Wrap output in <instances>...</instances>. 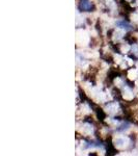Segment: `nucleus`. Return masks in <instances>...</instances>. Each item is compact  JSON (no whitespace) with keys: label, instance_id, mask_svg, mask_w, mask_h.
<instances>
[{"label":"nucleus","instance_id":"1","mask_svg":"<svg viewBox=\"0 0 138 156\" xmlns=\"http://www.w3.org/2000/svg\"><path fill=\"white\" fill-rule=\"evenodd\" d=\"M112 148L114 151L124 152V151H131L135 146V137L133 134H122L111 136L110 140Z\"/></svg>","mask_w":138,"mask_h":156},{"label":"nucleus","instance_id":"2","mask_svg":"<svg viewBox=\"0 0 138 156\" xmlns=\"http://www.w3.org/2000/svg\"><path fill=\"white\" fill-rule=\"evenodd\" d=\"M77 134L81 135V137L92 138L98 134V128L94 121L90 120L89 117H86L77 124Z\"/></svg>","mask_w":138,"mask_h":156},{"label":"nucleus","instance_id":"3","mask_svg":"<svg viewBox=\"0 0 138 156\" xmlns=\"http://www.w3.org/2000/svg\"><path fill=\"white\" fill-rule=\"evenodd\" d=\"M102 108L106 115H110V117H122L125 115V108L122 107L119 100L116 99L109 100L108 102L104 103Z\"/></svg>","mask_w":138,"mask_h":156},{"label":"nucleus","instance_id":"4","mask_svg":"<svg viewBox=\"0 0 138 156\" xmlns=\"http://www.w3.org/2000/svg\"><path fill=\"white\" fill-rule=\"evenodd\" d=\"M119 97L125 103H133L136 100V93L132 82L128 81L120 90H119Z\"/></svg>","mask_w":138,"mask_h":156},{"label":"nucleus","instance_id":"5","mask_svg":"<svg viewBox=\"0 0 138 156\" xmlns=\"http://www.w3.org/2000/svg\"><path fill=\"white\" fill-rule=\"evenodd\" d=\"M101 9L107 15L115 17L119 14V5L117 0H99Z\"/></svg>","mask_w":138,"mask_h":156},{"label":"nucleus","instance_id":"6","mask_svg":"<svg viewBox=\"0 0 138 156\" xmlns=\"http://www.w3.org/2000/svg\"><path fill=\"white\" fill-rule=\"evenodd\" d=\"M127 34L128 31L125 30L124 28H120V27L117 26H115L114 28H111L108 31V37H109L110 44L114 46V45L125 41L127 39Z\"/></svg>","mask_w":138,"mask_h":156},{"label":"nucleus","instance_id":"7","mask_svg":"<svg viewBox=\"0 0 138 156\" xmlns=\"http://www.w3.org/2000/svg\"><path fill=\"white\" fill-rule=\"evenodd\" d=\"M78 11L80 12H91L96 9V4L92 0H78Z\"/></svg>","mask_w":138,"mask_h":156},{"label":"nucleus","instance_id":"8","mask_svg":"<svg viewBox=\"0 0 138 156\" xmlns=\"http://www.w3.org/2000/svg\"><path fill=\"white\" fill-rule=\"evenodd\" d=\"M125 76L130 82L135 83L138 80V69L136 67H130L129 69H127L125 71Z\"/></svg>","mask_w":138,"mask_h":156},{"label":"nucleus","instance_id":"9","mask_svg":"<svg viewBox=\"0 0 138 156\" xmlns=\"http://www.w3.org/2000/svg\"><path fill=\"white\" fill-rule=\"evenodd\" d=\"M114 24H115V26L120 27V28H124L125 30H127L128 32L132 31V30L134 29V25H133L129 20H126L125 18L117 19Z\"/></svg>","mask_w":138,"mask_h":156},{"label":"nucleus","instance_id":"10","mask_svg":"<svg viewBox=\"0 0 138 156\" xmlns=\"http://www.w3.org/2000/svg\"><path fill=\"white\" fill-rule=\"evenodd\" d=\"M128 19H129V21L131 22L133 25L138 26V7H136V9H133L132 11L129 12Z\"/></svg>","mask_w":138,"mask_h":156},{"label":"nucleus","instance_id":"11","mask_svg":"<svg viewBox=\"0 0 138 156\" xmlns=\"http://www.w3.org/2000/svg\"><path fill=\"white\" fill-rule=\"evenodd\" d=\"M129 56L132 57L135 62L138 60V43L137 42H132L131 43V50H130Z\"/></svg>","mask_w":138,"mask_h":156},{"label":"nucleus","instance_id":"12","mask_svg":"<svg viewBox=\"0 0 138 156\" xmlns=\"http://www.w3.org/2000/svg\"><path fill=\"white\" fill-rule=\"evenodd\" d=\"M129 6L131 7V9H136V7H138V0H133V2Z\"/></svg>","mask_w":138,"mask_h":156},{"label":"nucleus","instance_id":"13","mask_svg":"<svg viewBox=\"0 0 138 156\" xmlns=\"http://www.w3.org/2000/svg\"><path fill=\"white\" fill-rule=\"evenodd\" d=\"M122 1H124L126 4H128V5H130V4H131L132 2H133V0H122Z\"/></svg>","mask_w":138,"mask_h":156}]
</instances>
